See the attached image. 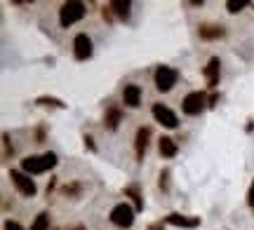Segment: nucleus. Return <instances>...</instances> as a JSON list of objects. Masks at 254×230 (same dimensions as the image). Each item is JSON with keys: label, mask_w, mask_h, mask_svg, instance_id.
<instances>
[{"label": "nucleus", "mask_w": 254, "mask_h": 230, "mask_svg": "<svg viewBox=\"0 0 254 230\" xmlns=\"http://www.w3.org/2000/svg\"><path fill=\"white\" fill-rule=\"evenodd\" d=\"M125 195H129V197L134 200V209H136V212H141V209H144V200H141V195H139V188H136V185H127Z\"/></svg>", "instance_id": "obj_17"}, {"label": "nucleus", "mask_w": 254, "mask_h": 230, "mask_svg": "<svg viewBox=\"0 0 254 230\" xmlns=\"http://www.w3.org/2000/svg\"><path fill=\"white\" fill-rule=\"evenodd\" d=\"M134 214H136V209L129 207L127 202L116 204V207L111 209V221L116 223V226H120V228H129V226L134 223Z\"/></svg>", "instance_id": "obj_3"}, {"label": "nucleus", "mask_w": 254, "mask_h": 230, "mask_svg": "<svg viewBox=\"0 0 254 230\" xmlns=\"http://www.w3.org/2000/svg\"><path fill=\"white\" fill-rule=\"evenodd\" d=\"M123 101L129 108H136L141 103V87L139 85H127L125 90H123Z\"/></svg>", "instance_id": "obj_11"}, {"label": "nucleus", "mask_w": 254, "mask_h": 230, "mask_svg": "<svg viewBox=\"0 0 254 230\" xmlns=\"http://www.w3.org/2000/svg\"><path fill=\"white\" fill-rule=\"evenodd\" d=\"M226 7H228V12H240L243 7H247V0H228Z\"/></svg>", "instance_id": "obj_19"}, {"label": "nucleus", "mask_w": 254, "mask_h": 230, "mask_svg": "<svg viewBox=\"0 0 254 230\" xmlns=\"http://www.w3.org/2000/svg\"><path fill=\"white\" fill-rule=\"evenodd\" d=\"M9 179H12V184L17 185V190L21 195H26V197H33L36 195V181L26 174V172H17V169H12L9 172Z\"/></svg>", "instance_id": "obj_5"}, {"label": "nucleus", "mask_w": 254, "mask_h": 230, "mask_svg": "<svg viewBox=\"0 0 254 230\" xmlns=\"http://www.w3.org/2000/svg\"><path fill=\"white\" fill-rule=\"evenodd\" d=\"M5 230H24V228H21L17 221H7L5 223Z\"/></svg>", "instance_id": "obj_22"}, {"label": "nucleus", "mask_w": 254, "mask_h": 230, "mask_svg": "<svg viewBox=\"0 0 254 230\" xmlns=\"http://www.w3.org/2000/svg\"><path fill=\"white\" fill-rule=\"evenodd\" d=\"M205 94L202 92H190V94H186V99L182 101V108H184V113L186 115H200V111L205 108Z\"/></svg>", "instance_id": "obj_6"}, {"label": "nucleus", "mask_w": 254, "mask_h": 230, "mask_svg": "<svg viewBox=\"0 0 254 230\" xmlns=\"http://www.w3.org/2000/svg\"><path fill=\"white\" fill-rule=\"evenodd\" d=\"M73 54L78 61H85V59H90L92 56V40L87 33H78L75 40H73Z\"/></svg>", "instance_id": "obj_7"}, {"label": "nucleus", "mask_w": 254, "mask_h": 230, "mask_svg": "<svg viewBox=\"0 0 254 230\" xmlns=\"http://www.w3.org/2000/svg\"><path fill=\"white\" fill-rule=\"evenodd\" d=\"M120 120H123V113H120L118 108H109V111H106V118H104V125L109 129H118Z\"/></svg>", "instance_id": "obj_16"}, {"label": "nucleus", "mask_w": 254, "mask_h": 230, "mask_svg": "<svg viewBox=\"0 0 254 230\" xmlns=\"http://www.w3.org/2000/svg\"><path fill=\"white\" fill-rule=\"evenodd\" d=\"M75 230H82V228H75Z\"/></svg>", "instance_id": "obj_24"}, {"label": "nucleus", "mask_w": 254, "mask_h": 230, "mask_svg": "<svg viewBox=\"0 0 254 230\" xmlns=\"http://www.w3.org/2000/svg\"><path fill=\"white\" fill-rule=\"evenodd\" d=\"M221 36H224V26H214V24L200 26V38H205V40H217Z\"/></svg>", "instance_id": "obj_15"}, {"label": "nucleus", "mask_w": 254, "mask_h": 230, "mask_svg": "<svg viewBox=\"0 0 254 230\" xmlns=\"http://www.w3.org/2000/svg\"><path fill=\"white\" fill-rule=\"evenodd\" d=\"M57 165L55 153H45V155H28L21 160V169L26 174H43L47 169H52Z\"/></svg>", "instance_id": "obj_1"}, {"label": "nucleus", "mask_w": 254, "mask_h": 230, "mask_svg": "<svg viewBox=\"0 0 254 230\" xmlns=\"http://www.w3.org/2000/svg\"><path fill=\"white\" fill-rule=\"evenodd\" d=\"M219 59L217 56H212V59H209V64L205 66V78H207V85L209 87H217L219 85Z\"/></svg>", "instance_id": "obj_12"}, {"label": "nucleus", "mask_w": 254, "mask_h": 230, "mask_svg": "<svg viewBox=\"0 0 254 230\" xmlns=\"http://www.w3.org/2000/svg\"><path fill=\"white\" fill-rule=\"evenodd\" d=\"M165 221L170 226H179V228H198L200 226L198 216H182V214H170Z\"/></svg>", "instance_id": "obj_10"}, {"label": "nucleus", "mask_w": 254, "mask_h": 230, "mask_svg": "<svg viewBox=\"0 0 254 230\" xmlns=\"http://www.w3.org/2000/svg\"><path fill=\"white\" fill-rule=\"evenodd\" d=\"M148 230H163V223H151V226H148Z\"/></svg>", "instance_id": "obj_23"}, {"label": "nucleus", "mask_w": 254, "mask_h": 230, "mask_svg": "<svg viewBox=\"0 0 254 230\" xmlns=\"http://www.w3.org/2000/svg\"><path fill=\"white\" fill-rule=\"evenodd\" d=\"M247 202H250V207L254 209V181H252V185H250V193H247Z\"/></svg>", "instance_id": "obj_21"}, {"label": "nucleus", "mask_w": 254, "mask_h": 230, "mask_svg": "<svg viewBox=\"0 0 254 230\" xmlns=\"http://www.w3.org/2000/svg\"><path fill=\"white\" fill-rule=\"evenodd\" d=\"M104 19H113V14L118 19H127L129 17V2L127 0H113L109 7H104Z\"/></svg>", "instance_id": "obj_9"}, {"label": "nucleus", "mask_w": 254, "mask_h": 230, "mask_svg": "<svg viewBox=\"0 0 254 230\" xmlns=\"http://www.w3.org/2000/svg\"><path fill=\"white\" fill-rule=\"evenodd\" d=\"M153 118L163 125V127H170V129H174L177 125H179V120H177V115H174L170 108H165L163 103H155L153 106Z\"/></svg>", "instance_id": "obj_8"}, {"label": "nucleus", "mask_w": 254, "mask_h": 230, "mask_svg": "<svg viewBox=\"0 0 254 230\" xmlns=\"http://www.w3.org/2000/svg\"><path fill=\"white\" fill-rule=\"evenodd\" d=\"M158 148H160V155L163 157H174L177 155V150H179V146H177V141H174L172 137H163Z\"/></svg>", "instance_id": "obj_13"}, {"label": "nucleus", "mask_w": 254, "mask_h": 230, "mask_svg": "<svg viewBox=\"0 0 254 230\" xmlns=\"http://www.w3.org/2000/svg\"><path fill=\"white\" fill-rule=\"evenodd\" d=\"M153 78H155V87L160 92H170L174 85H177V80H179V73L174 68H170V66H158Z\"/></svg>", "instance_id": "obj_4"}, {"label": "nucleus", "mask_w": 254, "mask_h": 230, "mask_svg": "<svg viewBox=\"0 0 254 230\" xmlns=\"http://www.w3.org/2000/svg\"><path fill=\"white\" fill-rule=\"evenodd\" d=\"M50 228V216H47L45 212L38 214L36 221H33V226H31V230H47Z\"/></svg>", "instance_id": "obj_18"}, {"label": "nucleus", "mask_w": 254, "mask_h": 230, "mask_svg": "<svg viewBox=\"0 0 254 230\" xmlns=\"http://www.w3.org/2000/svg\"><path fill=\"white\" fill-rule=\"evenodd\" d=\"M85 17V5L78 2V0H71V2H64L62 9H59V21H62L64 28H68L71 24L80 21Z\"/></svg>", "instance_id": "obj_2"}, {"label": "nucleus", "mask_w": 254, "mask_h": 230, "mask_svg": "<svg viewBox=\"0 0 254 230\" xmlns=\"http://www.w3.org/2000/svg\"><path fill=\"white\" fill-rule=\"evenodd\" d=\"M36 103H40V106H57V108H64V103L59 101V99H50V96H40Z\"/></svg>", "instance_id": "obj_20"}, {"label": "nucleus", "mask_w": 254, "mask_h": 230, "mask_svg": "<svg viewBox=\"0 0 254 230\" xmlns=\"http://www.w3.org/2000/svg\"><path fill=\"white\" fill-rule=\"evenodd\" d=\"M148 137H151V129L148 127H141L139 132H136L134 146H136V155L139 157H144V150H146V146H148Z\"/></svg>", "instance_id": "obj_14"}]
</instances>
